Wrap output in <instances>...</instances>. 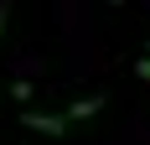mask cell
Listing matches in <instances>:
<instances>
[{
	"label": "cell",
	"instance_id": "obj_5",
	"mask_svg": "<svg viewBox=\"0 0 150 145\" xmlns=\"http://www.w3.org/2000/svg\"><path fill=\"white\" fill-rule=\"evenodd\" d=\"M109 5H124V0H109Z\"/></svg>",
	"mask_w": 150,
	"mask_h": 145
},
{
	"label": "cell",
	"instance_id": "obj_2",
	"mask_svg": "<svg viewBox=\"0 0 150 145\" xmlns=\"http://www.w3.org/2000/svg\"><path fill=\"white\" fill-rule=\"evenodd\" d=\"M98 109H104V93H88V99H78L73 109H67V119H93Z\"/></svg>",
	"mask_w": 150,
	"mask_h": 145
},
{
	"label": "cell",
	"instance_id": "obj_4",
	"mask_svg": "<svg viewBox=\"0 0 150 145\" xmlns=\"http://www.w3.org/2000/svg\"><path fill=\"white\" fill-rule=\"evenodd\" d=\"M135 72H140V78H150V57H140V68H135Z\"/></svg>",
	"mask_w": 150,
	"mask_h": 145
},
{
	"label": "cell",
	"instance_id": "obj_1",
	"mask_svg": "<svg viewBox=\"0 0 150 145\" xmlns=\"http://www.w3.org/2000/svg\"><path fill=\"white\" fill-rule=\"evenodd\" d=\"M21 124L36 130V135H67L73 119H67V114H47V109H21Z\"/></svg>",
	"mask_w": 150,
	"mask_h": 145
},
{
	"label": "cell",
	"instance_id": "obj_3",
	"mask_svg": "<svg viewBox=\"0 0 150 145\" xmlns=\"http://www.w3.org/2000/svg\"><path fill=\"white\" fill-rule=\"evenodd\" d=\"M5 21H11V0H0V31H5Z\"/></svg>",
	"mask_w": 150,
	"mask_h": 145
}]
</instances>
